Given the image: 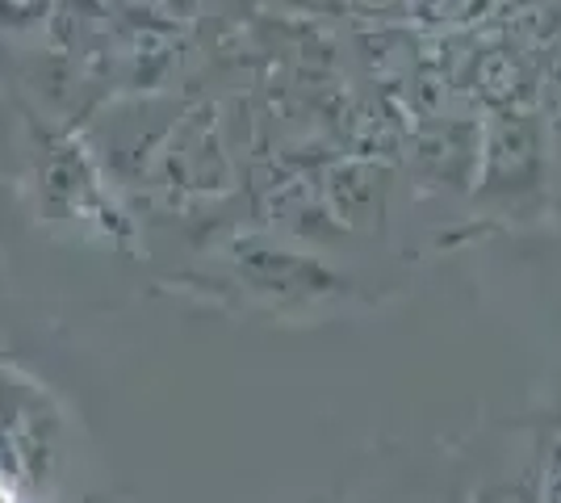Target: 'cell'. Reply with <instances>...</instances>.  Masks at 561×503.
I'll list each match as a JSON object with an SVG mask.
<instances>
[{"label":"cell","mask_w":561,"mask_h":503,"mask_svg":"<svg viewBox=\"0 0 561 503\" xmlns=\"http://www.w3.org/2000/svg\"><path fill=\"white\" fill-rule=\"evenodd\" d=\"M234 289H248L273 311H323L348 298V277L335 273L314 248L273 236H234L227 248Z\"/></svg>","instance_id":"obj_2"},{"label":"cell","mask_w":561,"mask_h":503,"mask_svg":"<svg viewBox=\"0 0 561 503\" xmlns=\"http://www.w3.org/2000/svg\"><path fill=\"white\" fill-rule=\"evenodd\" d=\"M415 160L432 181H445L453 190L473 185L478 172V122H436L420 130Z\"/></svg>","instance_id":"obj_5"},{"label":"cell","mask_w":561,"mask_h":503,"mask_svg":"<svg viewBox=\"0 0 561 503\" xmlns=\"http://www.w3.org/2000/svg\"><path fill=\"white\" fill-rule=\"evenodd\" d=\"M55 415L30 382L0 374V503H43L59 454Z\"/></svg>","instance_id":"obj_3"},{"label":"cell","mask_w":561,"mask_h":503,"mask_svg":"<svg viewBox=\"0 0 561 503\" xmlns=\"http://www.w3.org/2000/svg\"><path fill=\"white\" fill-rule=\"evenodd\" d=\"M59 0H0V34L22 38V34H38L43 25H50Z\"/></svg>","instance_id":"obj_8"},{"label":"cell","mask_w":561,"mask_h":503,"mask_svg":"<svg viewBox=\"0 0 561 503\" xmlns=\"http://www.w3.org/2000/svg\"><path fill=\"white\" fill-rule=\"evenodd\" d=\"M545 80L553 84V93H558V101H561V47L553 50V59L545 64Z\"/></svg>","instance_id":"obj_11"},{"label":"cell","mask_w":561,"mask_h":503,"mask_svg":"<svg viewBox=\"0 0 561 503\" xmlns=\"http://www.w3.org/2000/svg\"><path fill=\"white\" fill-rule=\"evenodd\" d=\"M549 151L537 110H494L478 122V172L473 202L494 215H528L545 202Z\"/></svg>","instance_id":"obj_1"},{"label":"cell","mask_w":561,"mask_h":503,"mask_svg":"<svg viewBox=\"0 0 561 503\" xmlns=\"http://www.w3.org/2000/svg\"><path fill=\"white\" fill-rule=\"evenodd\" d=\"M499 0H407L411 18L427 30H469V25L486 22Z\"/></svg>","instance_id":"obj_7"},{"label":"cell","mask_w":561,"mask_h":503,"mask_svg":"<svg viewBox=\"0 0 561 503\" xmlns=\"http://www.w3.org/2000/svg\"><path fill=\"white\" fill-rule=\"evenodd\" d=\"M478 96L494 110H533L537 84L524 59L507 47H494L478 59Z\"/></svg>","instance_id":"obj_6"},{"label":"cell","mask_w":561,"mask_h":503,"mask_svg":"<svg viewBox=\"0 0 561 503\" xmlns=\"http://www.w3.org/2000/svg\"><path fill=\"white\" fill-rule=\"evenodd\" d=\"M540 500L561 503V441L553 445V454L545 457V475H540Z\"/></svg>","instance_id":"obj_9"},{"label":"cell","mask_w":561,"mask_h":503,"mask_svg":"<svg viewBox=\"0 0 561 503\" xmlns=\"http://www.w3.org/2000/svg\"><path fill=\"white\" fill-rule=\"evenodd\" d=\"M319 202L348 236H377L390 210V168L377 160H340L323 172Z\"/></svg>","instance_id":"obj_4"},{"label":"cell","mask_w":561,"mask_h":503,"mask_svg":"<svg viewBox=\"0 0 561 503\" xmlns=\"http://www.w3.org/2000/svg\"><path fill=\"white\" fill-rule=\"evenodd\" d=\"M545 151H549V168H558L561 176V101L553 105V114L545 118Z\"/></svg>","instance_id":"obj_10"}]
</instances>
